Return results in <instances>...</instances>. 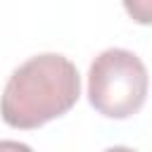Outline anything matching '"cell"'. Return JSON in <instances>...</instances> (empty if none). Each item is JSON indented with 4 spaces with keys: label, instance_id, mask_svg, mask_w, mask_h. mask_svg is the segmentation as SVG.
<instances>
[{
    "label": "cell",
    "instance_id": "6da1fadb",
    "mask_svg": "<svg viewBox=\"0 0 152 152\" xmlns=\"http://www.w3.org/2000/svg\"><path fill=\"white\" fill-rule=\"evenodd\" d=\"M81 95V76L64 55L45 52L17 66L0 95V116L7 126L33 131L66 114Z\"/></svg>",
    "mask_w": 152,
    "mask_h": 152
},
{
    "label": "cell",
    "instance_id": "7a4b0ae2",
    "mask_svg": "<svg viewBox=\"0 0 152 152\" xmlns=\"http://www.w3.org/2000/svg\"><path fill=\"white\" fill-rule=\"evenodd\" d=\"M150 88L142 59L124 48L100 52L88 71V100L107 119H128L140 112Z\"/></svg>",
    "mask_w": 152,
    "mask_h": 152
},
{
    "label": "cell",
    "instance_id": "3957f363",
    "mask_svg": "<svg viewBox=\"0 0 152 152\" xmlns=\"http://www.w3.org/2000/svg\"><path fill=\"white\" fill-rule=\"evenodd\" d=\"M124 7L135 24H152V0H124Z\"/></svg>",
    "mask_w": 152,
    "mask_h": 152
},
{
    "label": "cell",
    "instance_id": "277c9868",
    "mask_svg": "<svg viewBox=\"0 0 152 152\" xmlns=\"http://www.w3.org/2000/svg\"><path fill=\"white\" fill-rule=\"evenodd\" d=\"M0 152H33V150L19 140H0Z\"/></svg>",
    "mask_w": 152,
    "mask_h": 152
},
{
    "label": "cell",
    "instance_id": "5b68a950",
    "mask_svg": "<svg viewBox=\"0 0 152 152\" xmlns=\"http://www.w3.org/2000/svg\"><path fill=\"white\" fill-rule=\"evenodd\" d=\"M104 152H138V150H131V147H124V145H116V147H107Z\"/></svg>",
    "mask_w": 152,
    "mask_h": 152
}]
</instances>
